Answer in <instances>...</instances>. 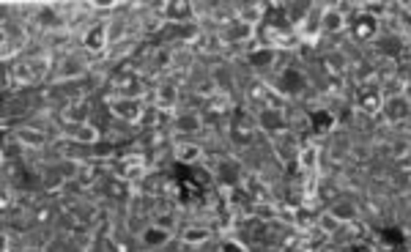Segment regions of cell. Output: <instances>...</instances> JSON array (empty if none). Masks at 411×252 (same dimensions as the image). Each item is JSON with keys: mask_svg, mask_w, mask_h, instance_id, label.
Segmentation results:
<instances>
[{"mask_svg": "<svg viewBox=\"0 0 411 252\" xmlns=\"http://www.w3.org/2000/svg\"><path fill=\"white\" fill-rule=\"evenodd\" d=\"M107 110L113 113L116 121H124L129 126H137L143 124V118L148 115V107L140 96H113L107 102Z\"/></svg>", "mask_w": 411, "mask_h": 252, "instance_id": "cell-1", "label": "cell"}, {"mask_svg": "<svg viewBox=\"0 0 411 252\" xmlns=\"http://www.w3.org/2000/svg\"><path fill=\"white\" fill-rule=\"evenodd\" d=\"M348 33H351V38L354 41H359V44H368V41H373V38H379L381 33V20H376L373 14H368V11H354L351 14V20H348Z\"/></svg>", "mask_w": 411, "mask_h": 252, "instance_id": "cell-2", "label": "cell"}, {"mask_svg": "<svg viewBox=\"0 0 411 252\" xmlns=\"http://www.w3.org/2000/svg\"><path fill=\"white\" fill-rule=\"evenodd\" d=\"M255 121H258V129L269 137H280L288 132V115L283 107H260L255 113Z\"/></svg>", "mask_w": 411, "mask_h": 252, "instance_id": "cell-3", "label": "cell"}, {"mask_svg": "<svg viewBox=\"0 0 411 252\" xmlns=\"http://www.w3.org/2000/svg\"><path fill=\"white\" fill-rule=\"evenodd\" d=\"M381 113L389 124H400L411 118V102L409 96L403 94H384V104H381Z\"/></svg>", "mask_w": 411, "mask_h": 252, "instance_id": "cell-4", "label": "cell"}, {"mask_svg": "<svg viewBox=\"0 0 411 252\" xmlns=\"http://www.w3.org/2000/svg\"><path fill=\"white\" fill-rule=\"evenodd\" d=\"M83 50L85 52H91V55H102V52H107L113 44H110V33H107V22H96L91 25L88 31L83 33Z\"/></svg>", "mask_w": 411, "mask_h": 252, "instance_id": "cell-5", "label": "cell"}, {"mask_svg": "<svg viewBox=\"0 0 411 252\" xmlns=\"http://www.w3.org/2000/svg\"><path fill=\"white\" fill-rule=\"evenodd\" d=\"M192 11H195V6L190 0H167L162 6V20L173 22V25H187V22H192Z\"/></svg>", "mask_w": 411, "mask_h": 252, "instance_id": "cell-6", "label": "cell"}, {"mask_svg": "<svg viewBox=\"0 0 411 252\" xmlns=\"http://www.w3.org/2000/svg\"><path fill=\"white\" fill-rule=\"evenodd\" d=\"M85 58L80 55V52H64L61 55V61L55 66V77H61V80H74V77H83L85 74Z\"/></svg>", "mask_w": 411, "mask_h": 252, "instance_id": "cell-7", "label": "cell"}, {"mask_svg": "<svg viewBox=\"0 0 411 252\" xmlns=\"http://www.w3.org/2000/svg\"><path fill=\"white\" fill-rule=\"evenodd\" d=\"M255 129H258L255 115L239 113V121L233 118V124H230V137H233V143H239V146H250L255 137Z\"/></svg>", "mask_w": 411, "mask_h": 252, "instance_id": "cell-8", "label": "cell"}, {"mask_svg": "<svg viewBox=\"0 0 411 252\" xmlns=\"http://www.w3.org/2000/svg\"><path fill=\"white\" fill-rule=\"evenodd\" d=\"M305 85H307V80H305V74L299 71V69H293V66H288L280 71V80H277V91L283 96H296L305 91Z\"/></svg>", "mask_w": 411, "mask_h": 252, "instance_id": "cell-9", "label": "cell"}, {"mask_svg": "<svg viewBox=\"0 0 411 252\" xmlns=\"http://www.w3.org/2000/svg\"><path fill=\"white\" fill-rule=\"evenodd\" d=\"M206 157V151H203V146L200 143H192V140H184V143H176L173 146V159L179 162V164H187V167H195V164H200Z\"/></svg>", "mask_w": 411, "mask_h": 252, "instance_id": "cell-10", "label": "cell"}, {"mask_svg": "<svg viewBox=\"0 0 411 252\" xmlns=\"http://www.w3.org/2000/svg\"><path fill=\"white\" fill-rule=\"evenodd\" d=\"M14 140H17L20 146H25V148H39V151L47 146V134H44L41 129L28 126V124L14 126Z\"/></svg>", "mask_w": 411, "mask_h": 252, "instance_id": "cell-11", "label": "cell"}, {"mask_svg": "<svg viewBox=\"0 0 411 252\" xmlns=\"http://www.w3.org/2000/svg\"><path fill=\"white\" fill-rule=\"evenodd\" d=\"M173 129H176V134L192 137V134H197V132L203 129V115H200L197 110H187V113H179V115L173 118Z\"/></svg>", "mask_w": 411, "mask_h": 252, "instance_id": "cell-12", "label": "cell"}, {"mask_svg": "<svg viewBox=\"0 0 411 252\" xmlns=\"http://www.w3.org/2000/svg\"><path fill=\"white\" fill-rule=\"evenodd\" d=\"M348 28L346 14L337 8V6H323V14H321V33H343Z\"/></svg>", "mask_w": 411, "mask_h": 252, "instance_id": "cell-13", "label": "cell"}, {"mask_svg": "<svg viewBox=\"0 0 411 252\" xmlns=\"http://www.w3.org/2000/svg\"><path fill=\"white\" fill-rule=\"evenodd\" d=\"M307 121H310V126H313V132H316L318 137H326V134H332L337 129V115L332 110H313L307 115Z\"/></svg>", "mask_w": 411, "mask_h": 252, "instance_id": "cell-14", "label": "cell"}, {"mask_svg": "<svg viewBox=\"0 0 411 252\" xmlns=\"http://www.w3.org/2000/svg\"><path fill=\"white\" fill-rule=\"evenodd\" d=\"M335 220L340 222V225H354L356 217H359V209H356V203L354 200H346V197H337L335 203H329V209H326Z\"/></svg>", "mask_w": 411, "mask_h": 252, "instance_id": "cell-15", "label": "cell"}, {"mask_svg": "<svg viewBox=\"0 0 411 252\" xmlns=\"http://www.w3.org/2000/svg\"><path fill=\"white\" fill-rule=\"evenodd\" d=\"M381 104H384V94H381L376 85H368L359 91V99H356V107L368 115H379L381 113Z\"/></svg>", "mask_w": 411, "mask_h": 252, "instance_id": "cell-16", "label": "cell"}, {"mask_svg": "<svg viewBox=\"0 0 411 252\" xmlns=\"http://www.w3.org/2000/svg\"><path fill=\"white\" fill-rule=\"evenodd\" d=\"M321 14H323V6L313 3L310 14H307V17L302 20V25H296L302 38H307V41H316L318 36H321Z\"/></svg>", "mask_w": 411, "mask_h": 252, "instance_id": "cell-17", "label": "cell"}, {"mask_svg": "<svg viewBox=\"0 0 411 252\" xmlns=\"http://www.w3.org/2000/svg\"><path fill=\"white\" fill-rule=\"evenodd\" d=\"M176 104H179V88L173 83H162L154 91V107L162 110V113H170Z\"/></svg>", "mask_w": 411, "mask_h": 252, "instance_id": "cell-18", "label": "cell"}, {"mask_svg": "<svg viewBox=\"0 0 411 252\" xmlns=\"http://www.w3.org/2000/svg\"><path fill=\"white\" fill-rule=\"evenodd\" d=\"M277 55H280L277 47H272V44H260L258 50H253V52L247 55V63L255 66V69H269V66L277 63Z\"/></svg>", "mask_w": 411, "mask_h": 252, "instance_id": "cell-19", "label": "cell"}, {"mask_svg": "<svg viewBox=\"0 0 411 252\" xmlns=\"http://www.w3.org/2000/svg\"><path fill=\"white\" fill-rule=\"evenodd\" d=\"M255 25H250V22H244V20H233L230 25H228V31H225V41H236V44H242V41H250L255 36Z\"/></svg>", "mask_w": 411, "mask_h": 252, "instance_id": "cell-20", "label": "cell"}, {"mask_svg": "<svg viewBox=\"0 0 411 252\" xmlns=\"http://www.w3.org/2000/svg\"><path fill=\"white\" fill-rule=\"evenodd\" d=\"M296 164L302 167V173H313L318 164H321V146H316V143L302 146L299 148V157H296Z\"/></svg>", "mask_w": 411, "mask_h": 252, "instance_id": "cell-21", "label": "cell"}, {"mask_svg": "<svg viewBox=\"0 0 411 252\" xmlns=\"http://www.w3.org/2000/svg\"><path fill=\"white\" fill-rule=\"evenodd\" d=\"M74 143H77V146H88V148H94L96 143H102V132H99V126H94L91 121L77 124V129H74Z\"/></svg>", "mask_w": 411, "mask_h": 252, "instance_id": "cell-22", "label": "cell"}, {"mask_svg": "<svg viewBox=\"0 0 411 252\" xmlns=\"http://www.w3.org/2000/svg\"><path fill=\"white\" fill-rule=\"evenodd\" d=\"M140 239H143V244H146L148 250H162L165 244H170V230H162L157 225H148V227L140 233Z\"/></svg>", "mask_w": 411, "mask_h": 252, "instance_id": "cell-23", "label": "cell"}, {"mask_svg": "<svg viewBox=\"0 0 411 252\" xmlns=\"http://www.w3.org/2000/svg\"><path fill=\"white\" fill-rule=\"evenodd\" d=\"M293 225H296V230H302V233L316 230L318 227V214H313L307 206H299V209H293Z\"/></svg>", "mask_w": 411, "mask_h": 252, "instance_id": "cell-24", "label": "cell"}, {"mask_svg": "<svg viewBox=\"0 0 411 252\" xmlns=\"http://www.w3.org/2000/svg\"><path fill=\"white\" fill-rule=\"evenodd\" d=\"M83 167H85V162H77V159H61L55 170H58L61 181H74V178L83 176Z\"/></svg>", "mask_w": 411, "mask_h": 252, "instance_id": "cell-25", "label": "cell"}, {"mask_svg": "<svg viewBox=\"0 0 411 252\" xmlns=\"http://www.w3.org/2000/svg\"><path fill=\"white\" fill-rule=\"evenodd\" d=\"M107 197H113V200H118V203H127L129 197H132V184H129L127 178H113L110 184H107Z\"/></svg>", "mask_w": 411, "mask_h": 252, "instance_id": "cell-26", "label": "cell"}, {"mask_svg": "<svg viewBox=\"0 0 411 252\" xmlns=\"http://www.w3.org/2000/svg\"><path fill=\"white\" fill-rule=\"evenodd\" d=\"M211 239V230L209 227H187V230H181V241L184 244H192V247H197V244H206Z\"/></svg>", "mask_w": 411, "mask_h": 252, "instance_id": "cell-27", "label": "cell"}, {"mask_svg": "<svg viewBox=\"0 0 411 252\" xmlns=\"http://www.w3.org/2000/svg\"><path fill=\"white\" fill-rule=\"evenodd\" d=\"M217 176L225 187H236L239 184V164L236 162H222L217 164Z\"/></svg>", "mask_w": 411, "mask_h": 252, "instance_id": "cell-28", "label": "cell"}, {"mask_svg": "<svg viewBox=\"0 0 411 252\" xmlns=\"http://www.w3.org/2000/svg\"><path fill=\"white\" fill-rule=\"evenodd\" d=\"M11 74H14V80H17V83H39L31 61H17L14 63V69H11Z\"/></svg>", "mask_w": 411, "mask_h": 252, "instance_id": "cell-29", "label": "cell"}, {"mask_svg": "<svg viewBox=\"0 0 411 252\" xmlns=\"http://www.w3.org/2000/svg\"><path fill=\"white\" fill-rule=\"evenodd\" d=\"M107 33H110V44L124 41V36H127V20H124V17L110 20V22H107Z\"/></svg>", "mask_w": 411, "mask_h": 252, "instance_id": "cell-30", "label": "cell"}, {"mask_svg": "<svg viewBox=\"0 0 411 252\" xmlns=\"http://www.w3.org/2000/svg\"><path fill=\"white\" fill-rule=\"evenodd\" d=\"M36 22H39V25H50V22H55V28H61L64 17H61V11H53L50 6H44V8L36 14Z\"/></svg>", "mask_w": 411, "mask_h": 252, "instance_id": "cell-31", "label": "cell"}, {"mask_svg": "<svg viewBox=\"0 0 411 252\" xmlns=\"http://www.w3.org/2000/svg\"><path fill=\"white\" fill-rule=\"evenodd\" d=\"M359 8H362V11H368V14H373L376 20H381V17H384L392 6H389V3H373V0H370V3H359Z\"/></svg>", "mask_w": 411, "mask_h": 252, "instance_id": "cell-32", "label": "cell"}, {"mask_svg": "<svg viewBox=\"0 0 411 252\" xmlns=\"http://www.w3.org/2000/svg\"><path fill=\"white\" fill-rule=\"evenodd\" d=\"M318 227H321L323 233H337L343 225H340V222H337L335 217H332V214H329V211H326V214H321V217H318Z\"/></svg>", "mask_w": 411, "mask_h": 252, "instance_id": "cell-33", "label": "cell"}, {"mask_svg": "<svg viewBox=\"0 0 411 252\" xmlns=\"http://www.w3.org/2000/svg\"><path fill=\"white\" fill-rule=\"evenodd\" d=\"M154 225L162 227V230H170V233H173V230H176V214H170V211L157 214V217H154Z\"/></svg>", "mask_w": 411, "mask_h": 252, "instance_id": "cell-34", "label": "cell"}, {"mask_svg": "<svg viewBox=\"0 0 411 252\" xmlns=\"http://www.w3.org/2000/svg\"><path fill=\"white\" fill-rule=\"evenodd\" d=\"M220 252H250V250H247V244H242L236 239H225L220 244Z\"/></svg>", "mask_w": 411, "mask_h": 252, "instance_id": "cell-35", "label": "cell"}, {"mask_svg": "<svg viewBox=\"0 0 411 252\" xmlns=\"http://www.w3.org/2000/svg\"><path fill=\"white\" fill-rule=\"evenodd\" d=\"M247 96H250L253 102H266V85H263V83H253Z\"/></svg>", "mask_w": 411, "mask_h": 252, "instance_id": "cell-36", "label": "cell"}, {"mask_svg": "<svg viewBox=\"0 0 411 252\" xmlns=\"http://www.w3.org/2000/svg\"><path fill=\"white\" fill-rule=\"evenodd\" d=\"M22 252H47L44 247H39V244H31V247H22Z\"/></svg>", "mask_w": 411, "mask_h": 252, "instance_id": "cell-37", "label": "cell"}]
</instances>
